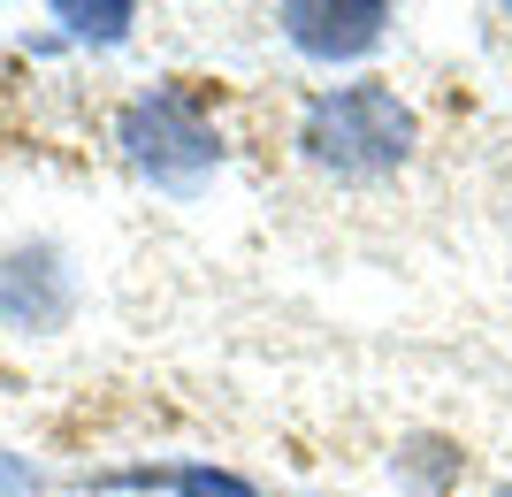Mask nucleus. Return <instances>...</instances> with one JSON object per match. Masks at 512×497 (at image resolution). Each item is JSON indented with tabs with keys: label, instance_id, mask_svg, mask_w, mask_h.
Instances as JSON below:
<instances>
[{
	"label": "nucleus",
	"instance_id": "f257e3e1",
	"mask_svg": "<svg viewBox=\"0 0 512 497\" xmlns=\"http://www.w3.org/2000/svg\"><path fill=\"white\" fill-rule=\"evenodd\" d=\"M306 153L337 176H383L413 153V108L390 85H337L306 108Z\"/></svg>",
	"mask_w": 512,
	"mask_h": 497
},
{
	"label": "nucleus",
	"instance_id": "7ed1b4c3",
	"mask_svg": "<svg viewBox=\"0 0 512 497\" xmlns=\"http://www.w3.org/2000/svg\"><path fill=\"white\" fill-rule=\"evenodd\" d=\"M390 8L383 0H291L283 8V31H291V46H306V54H367V46L383 39Z\"/></svg>",
	"mask_w": 512,
	"mask_h": 497
},
{
	"label": "nucleus",
	"instance_id": "423d86ee",
	"mask_svg": "<svg viewBox=\"0 0 512 497\" xmlns=\"http://www.w3.org/2000/svg\"><path fill=\"white\" fill-rule=\"evenodd\" d=\"M497 497H512V482H505V490H497Z\"/></svg>",
	"mask_w": 512,
	"mask_h": 497
},
{
	"label": "nucleus",
	"instance_id": "20e7f679",
	"mask_svg": "<svg viewBox=\"0 0 512 497\" xmlns=\"http://www.w3.org/2000/svg\"><path fill=\"white\" fill-rule=\"evenodd\" d=\"M85 39H123V23H130V8H62Z\"/></svg>",
	"mask_w": 512,
	"mask_h": 497
},
{
	"label": "nucleus",
	"instance_id": "39448f33",
	"mask_svg": "<svg viewBox=\"0 0 512 497\" xmlns=\"http://www.w3.org/2000/svg\"><path fill=\"white\" fill-rule=\"evenodd\" d=\"M176 490H184V497H253L245 482H230V475H207V467H184V475H176Z\"/></svg>",
	"mask_w": 512,
	"mask_h": 497
},
{
	"label": "nucleus",
	"instance_id": "f03ea898",
	"mask_svg": "<svg viewBox=\"0 0 512 497\" xmlns=\"http://www.w3.org/2000/svg\"><path fill=\"white\" fill-rule=\"evenodd\" d=\"M123 146H130V161H138L153 184H169V192H192L199 176L214 169V138L199 130V115L184 108L176 92H153V100L130 108Z\"/></svg>",
	"mask_w": 512,
	"mask_h": 497
}]
</instances>
